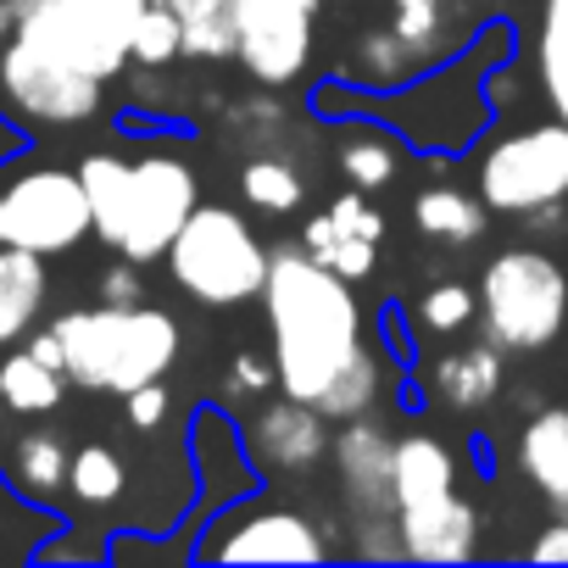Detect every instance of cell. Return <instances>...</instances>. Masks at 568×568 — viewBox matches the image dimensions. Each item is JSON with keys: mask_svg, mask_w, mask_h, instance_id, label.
Wrapping results in <instances>:
<instances>
[{"mask_svg": "<svg viewBox=\"0 0 568 568\" xmlns=\"http://www.w3.org/2000/svg\"><path fill=\"white\" fill-rule=\"evenodd\" d=\"M262 318L278 368V390L313 402L329 418H363L385 390V357L363 318L352 278L324 267L302 240L273 245V273L262 284Z\"/></svg>", "mask_w": 568, "mask_h": 568, "instance_id": "cell-1", "label": "cell"}, {"mask_svg": "<svg viewBox=\"0 0 568 568\" xmlns=\"http://www.w3.org/2000/svg\"><path fill=\"white\" fill-rule=\"evenodd\" d=\"M518 57V29L507 18H496L463 57L396 84V90H346L335 79H318L313 90V112L318 118H374L385 123L396 140H407L413 156H468L490 118H496V90L490 79Z\"/></svg>", "mask_w": 568, "mask_h": 568, "instance_id": "cell-2", "label": "cell"}, {"mask_svg": "<svg viewBox=\"0 0 568 568\" xmlns=\"http://www.w3.org/2000/svg\"><path fill=\"white\" fill-rule=\"evenodd\" d=\"M507 0H341L335 62L324 79L346 90H396L463 57Z\"/></svg>", "mask_w": 568, "mask_h": 568, "instance_id": "cell-3", "label": "cell"}, {"mask_svg": "<svg viewBox=\"0 0 568 568\" xmlns=\"http://www.w3.org/2000/svg\"><path fill=\"white\" fill-rule=\"evenodd\" d=\"M79 179L90 190L95 240L112 256H129L140 267L162 262L190 212L201 206V179L184 151L145 145V151H90L79 162Z\"/></svg>", "mask_w": 568, "mask_h": 568, "instance_id": "cell-4", "label": "cell"}, {"mask_svg": "<svg viewBox=\"0 0 568 568\" xmlns=\"http://www.w3.org/2000/svg\"><path fill=\"white\" fill-rule=\"evenodd\" d=\"M62 341V368L79 390L95 396H129L151 379H168L179 352H184V329L168 307L134 302V307H73L57 324Z\"/></svg>", "mask_w": 568, "mask_h": 568, "instance_id": "cell-5", "label": "cell"}, {"mask_svg": "<svg viewBox=\"0 0 568 568\" xmlns=\"http://www.w3.org/2000/svg\"><path fill=\"white\" fill-rule=\"evenodd\" d=\"M162 262L195 307L229 313V307L262 302V284L273 273V245H262V234L251 229L245 212L201 201Z\"/></svg>", "mask_w": 568, "mask_h": 568, "instance_id": "cell-6", "label": "cell"}, {"mask_svg": "<svg viewBox=\"0 0 568 568\" xmlns=\"http://www.w3.org/2000/svg\"><path fill=\"white\" fill-rule=\"evenodd\" d=\"M479 335L507 357H540L568 329V273L540 245H507L479 267Z\"/></svg>", "mask_w": 568, "mask_h": 568, "instance_id": "cell-7", "label": "cell"}, {"mask_svg": "<svg viewBox=\"0 0 568 568\" xmlns=\"http://www.w3.org/2000/svg\"><path fill=\"white\" fill-rule=\"evenodd\" d=\"M151 0H12V34L51 62L112 84L134 62V29Z\"/></svg>", "mask_w": 568, "mask_h": 568, "instance_id": "cell-8", "label": "cell"}, {"mask_svg": "<svg viewBox=\"0 0 568 568\" xmlns=\"http://www.w3.org/2000/svg\"><path fill=\"white\" fill-rule=\"evenodd\" d=\"M474 190L501 217H524L535 206L568 201V123L540 118V123H518L496 140H479L474 145Z\"/></svg>", "mask_w": 568, "mask_h": 568, "instance_id": "cell-9", "label": "cell"}, {"mask_svg": "<svg viewBox=\"0 0 568 568\" xmlns=\"http://www.w3.org/2000/svg\"><path fill=\"white\" fill-rule=\"evenodd\" d=\"M195 562H329L335 540L307 507L267 501L262 490L212 513L190 546Z\"/></svg>", "mask_w": 568, "mask_h": 568, "instance_id": "cell-10", "label": "cell"}, {"mask_svg": "<svg viewBox=\"0 0 568 568\" xmlns=\"http://www.w3.org/2000/svg\"><path fill=\"white\" fill-rule=\"evenodd\" d=\"M95 234L90 190L79 168H18L0 173V245H23L40 256H68Z\"/></svg>", "mask_w": 568, "mask_h": 568, "instance_id": "cell-11", "label": "cell"}, {"mask_svg": "<svg viewBox=\"0 0 568 568\" xmlns=\"http://www.w3.org/2000/svg\"><path fill=\"white\" fill-rule=\"evenodd\" d=\"M329 0H234L240 68L256 90H291L318 68Z\"/></svg>", "mask_w": 568, "mask_h": 568, "instance_id": "cell-12", "label": "cell"}, {"mask_svg": "<svg viewBox=\"0 0 568 568\" xmlns=\"http://www.w3.org/2000/svg\"><path fill=\"white\" fill-rule=\"evenodd\" d=\"M335 479H341V496L352 507V524H357V557H379V540L385 535L402 557V535H396V435L385 424H374L368 413L363 418H346V429L335 435Z\"/></svg>", "mask_w": 568, "mask_h": 568, "instance_id": "cell-13", "label": "cell"}, {"mask_svg": "<svg viewBox=\"0 0 568 568\" xmlns=\"http://www.w3.org/2000/svg\"><path fill=\"white\" fill-rule=\"evenodd\" d=\"M0 95H7L12 112L29 118V123L79 129L101 112L106 84L90 79V73H73V68L51 62L45 51L23 45L18 34H7V45H0Z\"/></svg>", "mask_w": 568, "mask_h": 568, "instance_id": "cell-14", "label": "cell"}, {"mask_svg": "<svg viewBox=\"0 0 568 568\" xmlns=\"http://www.w3.org/2000/svg\"><path fill=\"white\" fill-rule=\"evenodd\" d=\"M190 463H195V490H201V501L190 513V529H201L212 513L234 507L240 496L262 490V468L245 452V429L223 407H201L190 418Z\"/></svg>", "mask_w": 568, "mask_h": 568, "instance_id": "cell-15", "label": "cell"}, {"mask_svg": "<svg viewBox=\"0 0 568 568\" xmlns=\"http://www.w3.org/2000/svg\"><path fill=\"white\" fill-rule=\"evenodd\" d=\"M240 429H245V452L256 457L262 474H313L335 452L329 413H318L313 402L284 396V390L273 402H256Z\"/></svg>", "mask_w": 568, "mask_h": 568, "instance_id": "cell-16", "label": "cell"}, {"mask_svg": "<svg viewBox=\"0 0 568 568\" xmlns=\"http://www.w3.org/2000/svg\"><path fill=\"white\" fill-rule=\"evenodd\" d=\"M302 245L324 262V267H335L341 278H352V284H363L374 267H379V245H385V212L368 201V190H341L324 212H313L307 217V229H302Z\"/></svg>", "mask_w": 568, "mask_h": 568, "instance_id": "cell-17", "label": "cell"}, {"mask_svg": "<svg viewBox=\"0 0 568 568\" xmlns=\"http://www.w3.org/2000/svg\"><path fill=\"white\" fill-rule=\"evenodd\" d=\"M396 535L407 562H468L479 551V507L463 490H452L440 501L396 513Z\"/></svg>", "mask_w": 568, "mask_h": 568, "instance_id": "cell-18", "label": "cell"}, {"mask_svg": "<svg viewBox=\"0 0 568 568\" xmlns=\"http://www.w3.org/2000/svg\"><path fill=\"white\" fill-rule=\"evenodd\" d=\"M501 379H507V352L496 341H474V346H452L440 352L429 368H424V385H429V402L446 407V413H485L496 396H501Z\"/></svg>", "mask_w": 568, "mask_h": 568, "instance_id": "cell-19", "label": "cell"}, {"mask_svg": "<svg viewBox=\"0 0 568 568\" xmlns=\"http://www.w3.org/2000/svg\"><path fill=\"white\" fill-rule=\"evenodd\" d=\"M51 256L40 251H23V245H0V352L18 346L40 313H45V296H51Z\"/></svg>", "mask_w": 568, "mask_h": 568, "instance_id": "cell-20", "label": "cell"}, {"mask_svg": "<svg viewBox=\"0 0 568 568\" xmlns=\"http://www.w3.org/2000/svg\"><path fill=\"white\" fill-rule=\"evenodd\" d=\"M463 490V463L440 435H402L396 440V513L440 501Z\"/></svg>", "mask_w": 568, "mask_h": 568, "instance_id": "cell-21", "label": "cell"}, {"mask_svg": "<svg viewBox=\"0 0 568 568\" xmlns=\"http://www.w3.org/2000/svg\"><path fill=\"white\" fill-rule=\"evenodd\" d=\"M518 474L557 513L568 507V407H540L518 429Z\"/></svg>", "mask_w": 568, "mask_h": 568, "instance_id": "cell-22", "label": "cell"}, {"mask_svg": "<svg viewBox=\"0 0 568 568\" xmlns=\"http://www.w3.org/2000/svg\"><path fill=\"white\" fill-rule=\"evenodd\" d=\"M413 151H407V140H396L385 123H374V118H346V134H341V145H335V168H341V179L352 184V190H385V184H396V173H402V162H407Z\"/></svg>", "mask_w": 568, "mask_h": 568, "instance_id": "cell-23", "label": "cell"}, {"mask_svg": "<svg viewBox=\"0 0 568 568\" xmlns=\"http://www.w3.org/2000/svg\"><path fill=\"white\" fill-rule=\"evenodd\" d=\"M413 229L435 245H474L490 229V206L479 190L463 184H424L413 195Z\"/></svg>", "mask_w": 568, "mask_h": 568, "instance_id": "cell-24", "label": "cell"}, {"mask_svg": "<svg viewBox=\"0 0 568 568\" xmlns=\"http://www.w3.org/2000/svg\"><path fill=\"white\" fill-rule=\"evenodd\" d=\"M68 468H73V452L57 429H29L12 457H7V485L23 496V501H57L68 490Z\"/></svg>", "mask_w": 568, "mask_h": 568, "instance_id": "cell-25", "label": "cell"}, {"mask_svg": "<svg viewBox=\"0 0 568 568\" xmlns=\"http://www.w3.org/2000/svg\"><path fill=\"white\" fill-rule=\"evenodd\" d=\"M162 7L179 18L190 62H229V57H240L234 0H162Z\"/></svg>", "mask_w": 568, "mask_h": 568, "instance_id": "cell-26", "label": "cell"}, {"mask_svg": "<svg viewBox=\"0 0 568 568\" xmlns=\"http://www.w3.org/2000/svg\"><path fill=\"white\" fill-rule=\"evenodd\" d=\"M68 385H73V379H68L62 368H51L45 357H34L29 346L0 357V402H7L12 413H29V418L57 413L62 396H68Z\"/></svg>", "mask_w": 568, "mask_h": 568, "instance_id": "cell-27", "label": "cell"}, {"mask_svg": "<svg viewBox=\"0 0 568 568\" xmlns=\"http://www.w3.org/2000/svg\"><path fill=\"white\" fill-rule=\"evenodd\" d=\"M240 201H245L251 212H262V217H291V212H302V201H307V179H302L296 162L256 151V156H245V168H240Z\"/></svg>", "mask_w": 568, "mask_h": 568, "instance_id": "cell-28", "label": "cell"}, {"mask_svg": "<svg viewBox=\"0 0 568 568\" xmlns=\"http://www.w3.org/2000/svg\"><path fill=\"white\" fill-rule=\"evenodd\" d=\"M535 79L551 118L568 123V0H540L535 12Z\"/></svg>", "mask_w": 568, "mask_h": 568, "instance_id": "cell-29", "label": "cell"}, {"mask_svg": "<svg viewBox=\"0 0 568 568\" xmlns=\"http://www.w3.org/2000/svg\"><path fill=\"white\" fill-rule=\"evenodd\" d=\"M68 490L84 501V507H112L123 490H129V468L112 446L90 440L73 452V468H68Z\"/></svg>", "mask_w": 568, "mask_h": 568, "instance_id": "cell-30", "label": "cell"}, {"mask_svg": "<svg viewBox=\"0 0 568 568\" xmlns=\"http://www.w3.org/2000/svg\"><path fill=\"white\" fill-rule=\"evenodd\" d=\"M413 324L424 335H463L468 324H479V291L463 278H440L413 302Z\"/></svg>", "mask_w": 568, "mask_h": 568, "instance_id": "cell-31", "label": "cell"}, {"mask_svg": "<svg viewBox=\"0 0 568 568\" xmlns=\"http://www.w3.org/2000/svg\"><path fill=\"white\" fill-rule=\"evenodd\" d=\"M184 57V34H179V18L162 7V0H151L140 29H134V62L151 73V68H168Z\"/></svg>", "mask_w": 568, "mask_h": 568, "instance_id": "cell-32", "label": "cell"}, {"mask_svg": "<svg viewBox=\"0 0 568 568\" xmlns=\"http://www.w3.org/2000/svg\"><path fill=\"white\" fill-rule=\"evenodd\" d=\"M267 390H278V368H273V357L262 363L256 352H240V357L229 363V374H223V396H229L234 407H256Z\"/></svg>", "mask_w": 568, "mask_h": 568, "instance_id": "cell-33", "label": "cell"}, {"mask_svg": "<svg viewBox=\"0 0 568 568\" xmlns=\"http://www.w3.org/2000/svg\"><path fill=\"white\" fill-rule=\"evenodd\" d=\"M95 296H101V302H112V307H134V302H145V278H140V262L118 256V262L101 273Z\"/></svg>", "mask_w": 568, "mask_h": 568, "instance_id": "cell-34", "label": "cell"}, {"mask_svg": "<svg viewBox=\"0 0 568 568\" xmlns=\"http://www.w3.org/2000/svg\"><path fill=\"white\" fill-rule=\"evenodd\" d=\"M123 402H129V424H134V429H145V435H151V429L168 418V407H173V396H168V385H162V379H151V385L129 390Z\"/></svg>", "mask_w": 568, "mask_h": 568, "instance_id": "cell-35", "label": "cell"}, {"mask_svg": "<svg viewBox=\"0 0 568 568\" xmlns=\"http://www.w3.org/2000/svg\"><path fill=\"white\" fill-rule=\"evenodd\" d=\"M529 557H535V562H568V518L546 524V529L529 540Z\"/></svg>", "mask_w": 568, "mask_h": 568, "instance_id": "cell-36", "label": "cell"}, {"mask_svg": "<svg viewBox=\"0 0 568 568\" xmlns=\"http://www.w3.org/2000/svg\"><path fill=\"white\" fill-rule=\"evenodd\" d=\"M23 151H29V129H23V123H12L7 112H0V168H12Z\"/></svg>", "mask_w": 568, "mask_h": 568, "instance_id": "cell-37", "label": "cell"}, {"mask_svg": "<svg viewBox=\"0 0 568 568\" xmlns=\"http://www.w3.org/2000/svg\"><path fill=\"white\" fill-rule=\"evenodd\" d=\"M7 34H12V0H0V45H7Z\"/></svg>", "mask_w": 568, "mask_h": 568, "instance_id": "cell-38", "label": "cell"}, {"mask_svg": "<svg viewBox=\"0 0 568 568\" xmlns=\"http://www.w3.org/2000/svg\"><path fill=\"white\" fill-rule=\"evenodd\" d=\"M0 413H7V402H0Z\"/></svg>", "mask_w": 568, "mask_h": 568, "instance_id": "cell-39", "label": "cell"}, {"mask_svg": "<svg viewBox=\"0 0 568 568\" xmlns=\"http://www.w3.org/2000/svg\"><path fill=\"white\" fill-rule=\"evenodd\" d=\"M562 518H568V507H562Z\"/></svg>", "mask_w": 568, "mask_h": 568, "instance_id": "cell-40", "label": "cell"}]
</instances>
